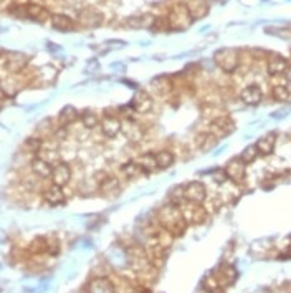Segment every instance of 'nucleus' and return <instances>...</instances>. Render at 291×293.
<instances>
[{
    "mask_svg": "<svg viewBox=\"0 0 291 293\" xmlns=\"http://www.w3.org/2000/svg\"><path fill=\"white\" fill-rule=\"evenodd\" d=\"M157 224L170 232L174 237H180L186 232L189 224L184 219V214L180 210V205L175 202L164 204L162 207L157 210Z\"/></svg>",
    "mask_w": 291,
    "mask_h": 293,
    "instance_id": "f257e3e1",
    "label": "nucleus"
},
{
    "mask_svg": "<svg viewBox=\"0 0 291 293\" xmlns=\"http://www.w3.org/2000/svg\"><path fill=\"white\" fill-rule=\"evenodd\" d=\"M191 22H192V14L189 5L182 2L174 4L172 10H170L167 15L169 28H186L187 25H191Z\"/></svg>",
    "mask_w": 291,
    "mask_h": 293,
    "instance_id": "f03ea898",
    "label": "nucleus"
},
{
    "mask_svg": "<svg viewBox=\"0 0 291 293\" xmlns=\"http://www.w3.org/2000/svg\"><path fill=\"white\" fill-rule=\"evenodd\" d=\"M213 60L220 70H224L225 73H233L240 68V55L237 50L233 48L219 50V52L215 53Z\"/></svg>",
    "mask_w": 291,
    "mask_h": 293,
    "instance_id": "7ed1b4c3",
    "label": "nucleus"
},
{
    "mask_svg": "<svg viewBox=\"0 0 291 293\" xmlns=\"http://www.w3.org/2000/svg\"><path fill=\"white\" fill-rule=\"evenodd\" d=\"M180 205V210L184 214V219L187 224H192V226H197V224H202L207 221L208 212L204 207V204H192L184 201Z\"/></svg>",
    "mask_w": 291,
    "mask_h": 293,
    "instance_id": "20e7f679",
    "label": "nucleus"
},
{
    "mask_svg": "<svg viewBox=\"0 0 291 293\" xmlns=\"http://www.w3.org/2000/svg\"><path fill=\"white\" fill-rule=\"evenodd\" d=\"M182 201L192 204H204L207 201V188L200 180H192L182 188Z\"/></svg>",
    "mask_w": 291,
    "mask_h": 293,
    "instance_id": "39448f33",
    "label": "nucleus"
},
{
    "mask_svg": "<svg viewBox=\"0 0 291 293\" xmlns=\"http://www.w3.org/2000/svg\"><path fill=\"white\" fill-rule=\"evenodd\" d=\"M208 134H212L213 138H225L230 133L235 131V123L230 116H217L208 123Z\"/></svg>",
    "mask_w": 291,
    "mask_h": 293,
    "instance_id": "423d86ee",
    "label": "nucleus"
},
{
    "mask_svg": "<svg viewBox=\"0 0 291 293\" xmlns=\"http://www.w3.org/2000/svg\"><path fill=\"white\" fill-rule=\"evenodd\" d=\"M153 108H154L153 96H151L149 93H144V91L136 93V95L132 96L131 104H129V109L136 115H148L153 111Z\"/></svg>",
    "mask_w": 291,
    "mask_h": 293,
    "instance_id": "0eeeda50",
    "label": "nucleus"
},
{
    "mask_svg": "<svg viewBox=\"0 0 291 293\" xmlns=\"http://www.w3.org/2000/svg\"><path fill=\"white\" fill-rule=\"evenodd\" d=\"M101 133H103L106 138H116L118 134H121L123 131V120L116 115H104L99 121Z\"/></svg>",
    "mask_w": 291,
    "mask_h": 293,
    "instance_id": "6e6552de",
    "label": "nucleus"
},
{
    "mask_svg": "<svg viewBox=\"0 0 291 293\" xmlns=\"http://www.w3.org/2000/svg\"><path fill=\"white\" fill-rule=\"evenodd\" d=\"M71 176H73V171H71V166L65 161H58L55 166H53V172H52V184H56L63 188V186H66L69 180H71Z\"/></svg>",
    "mask_w": 291,
    "mask_h": 293,
    "instance_id": "1a4fd4ad",
    "label": "nucleus"
},
{
    "mask_svg": "<svg viewBox=\"0 0 291 293\" xmlns=\"http://www.w3.org/2000/svg\"><path fill=\"white\" fill-rule=\"evenodd\" d=\"M98 189L104 197H115L121 192V180H119L118 176H110V174H107V176L101 179V182L98 184Z\"/></svg>",
    "mask_w": 291,
    "mask_h": 293,
    "instance_id": "9d476101",
    "label": "nucleus"
},
{
    "mask_svg": "<svg viewBox=\"0 0 291 293\" xmlns=\"http://www.w3.org/2000/svg\"><path fill=\"white\" fill-rule=\"evenodd\" d=\"M225 174L230 180H233V182H237V184L242 182L246 176V164L240 158L232 159V161H229V164L225 166Z\"/></svg>",
    "mask_w": 291,
    "mask_h": 293,
    "instance_id": "9b49d317",
    "label": "nucleus"
},
{
    "mask_svg": "<svg viewBox=\"0 0 291 293\" xmlns=\"http://www.w3.org/2000/svg\"><path fill=\"white\" fill-rule=\"evenodd\" d=\"M240 99H242L246 106H257L262 103L263 91L258 85H248L240 91Z\"/></svg>",
    "mask_w": 291,
    "mask_h": 293,
    "instance_id": "f8f14e48",
    "label": "nucleus"
},
{
    "mask_svg": "<svg viewBox=\"0 0 291 293\" xmlns=\"http://www.w3.org/2000/svg\"><path fill=\"white\" fill-rule=\"evenodd\" d=\"M288 68H289L288 60L283 58L281 55H278V53L270 55L268 60H267V70L271 77H280V75L288 71Z\"/></svg>",
    "mask_w": 291,
    "mask_h": 293,
    "instance_id": "ddd939ff",
    "label": "nucleus"
},
{
    "mask_svg": "<svg viewBox=\"0 0 291 293\" xmlns=\"http://www.w3.org/2000/svg\"><path fill=\"white\" fill-rule=\"evenodd\" d=\"M88 293H116V286L111 278L107 277H96L88 283Z\"/></svg>",
    "mask_w": 291,
    "mask_h": 293,
    "instance_id": "4468645a",
    "label": "nucleus"
},
{
    "mask_svg": "<svg viewBox=\"0 0 291 293\" xmlns=\"http://www.w3.org/2000/svg\"><path fill=\"white\" fill-rule=\"evenodd\" d=\"M42 196H43V199H45V202L50 205H60V204L65 202V199H66L63 188H60V186H56V184L47 186V188L43 189Z\"/></svg>",
    "mask_w": 291,
    "mask_h": 293,
    "instance_id": "2eb2a0df",
    "label": "nucleus"
},
{
    "mask_svg": "<svg viewBox=\"0 0 291 293\" xmlns=\"http://www.w3.org/2000/svg\"><path fill=\"white\" fill-rule=\"evenodd\" d=\"M30 169L33 172V176H37L39 179H50L53 172V164L43 158H35L30 163Z\"/></svg>",
    "mask_w": 291,
    "mask_h": 293,
    "instance_id": "dca6fc26",
    "label": "nucleus"
},
{
    "mask_svg": "<svg viewBox=\"0 0 291 293\" xmlns=\"http://www.w3.org/2000/svg\"><path fill=\"white\" fill-rule=\"evenodd\" d=\"M151 88L161 98H169L170 95H174V82H170L167 77L156 78L153 85H151Z\"/></svg>",
    "mask_w": 291,
    "mask_h": 293,
    "instance_id": "f3484780",
    "label": "nucleus"
},
{
    "mask_svg": "<svg viewBox=\"0 0 291 293\" xmlns=\"http://www.w3.org/2000/svg\"><path fill=\"white\" fill-rule=\"evenodd\" d=\"M22 10L28 18H33V20H39V22H45L50 17V12L40 4H27L23 5Z\"/></svg>",
    "mask_w": 291,
    "mask_h": 293,
    "instance_id": "a211bd4d",
    "label": "nucleus"
},
{
    "mask_svg": "<svg viewBox=\"0 0 291 293\" xmlns=\"http://www.w3.org/2000/svg\"><path fill=\"white\" fill-rule=\"evenodd\" d=\"M80 22H81V25H85L88 28H94L103 23V15L94 9H85L80 14Z\"/></svg>",
    "mask_w": 291,
    "mask_h": 293,
    "instance_id": "6ab92c4d",
    "label": "nucleus"
},
{
    "mask_svg": "<svg viewBox=\"0 0 291 293\" xmlns=\"http://www.w3.org/2000/svg\"><path fill=\"white\" fill-rule=\"evenodd\" d=\"M276 134L275 133H268L262 136L260 139L257 141V148H258V153L262 156H270L271 153L275 151V146H276Z\"/></svg>",
    "mask_w": 291,
    "mask_h": 293,
    "instance_id": "aec40b11",
    "label": "nucleus"
},
{
    "mask_svg": "<svg viewBox=\"0 0 291 293\" xmlns=\"http://www.w3.org/2000/svg\"><path fill=\"white\" fill-rule=\"evenodd\" d=\"M136 161H137V164L144 174H153L154 171L159 169V167H157L156 154H153V153H144V154L139 156Z\"/></svg>",
    "mask_w": 291,
    "mask_h": 293,
    "instance_id": "412c9836",
    "label": "nucleus"
},
{
    "mask_svg": "<svg viewBox=\"0 0 291 293\" xmlns=\"http://www.w3.org/2000/svg\"><path fill=\"white\" fill-rule=\"evenodd\" d=\"M215 278H217L219 285H232L237 278V272L232 265H222L215 273Z\"/></svg>",
    "mask_w": 291,
    "mask_h": 293,
    "instance_id": "4be33fe9",
    "label": "nucleus"
},
{
    "mask_svg": "<svg viewBox=\"0 0 291 293\" xmlns=\"http://www.w3.org/2000/svg\"><path fill=\"white\" fill-rule=\"evenodd\" d=\"M22 86H23L22 82L17 77H10V78H5L0 82V91L7 96H14L22 90Z\"/></svg>",
    "mask_w": 291,
    "mask_h": 293,
    "instance_id": "5701e85b",
    "label": "nucleus"
},
{
    "mask_svg": "<svg viewBox=\"0 0 291 293\" xmlns=\"http://www.w3.org/2000/svg\"><path fill=\"white\" fill-rule=\"evenodd\" d=\"M78 118H80V113H78L77 108H73V106H65L58 115V123H60V126L66 128V126H69V124L77 123Z\"/></svg>",
    "mask_w": 291,
    "mask_h": 293,
    "instance_id": "b1692460",
    "label": "nucleus"
},
{
    "mask_svg": "<svg viewBox=\"0 0 291 293\" xmlns=\"http://www.w3.org/2000/svg\"><path fill=\"white\" fill-rule=\"evenodd\" d=\"M119 171H121V174H123V177L124 179H136L139 174H142V171H141V167H139V164H137V161L136 159H129V161H126V163L119 167Z\"/></svg>",
    "mask_w": 291,
    "mask_h": 293,
    "instance_id": "393cba45",
    "label": "nucleus"
},
{
    "mask_svg": "<svg viewBox=\"0 0 291 293\" xmlns=\"http://www.w3.org/2000/svg\"><path fill=\"white\" fill-rule=\"evenodd\" d=\"M156 161L159 169H169V167L175 163V156L172 151H169V149H161L159 153H156Z\"/></svg>",
    "mask_w": 291,
    "mask_h": 293,
    "instance_id": "a878e982",
    "label": "nucleus"
},
{
    "mask_svg": "<svg viewBox=\"0 0 291 293\" xmlns=\"http://www.w3.org/2000/svg\"><path fill=\"white\" fill-rule=\"evenodd\" d=\"M52 25L56 30L66 32V30H71L75 27V22L65 14H55V15H52Z\"/></svg>",
    "mask_w": 291,
    "mask_h": 293,
    "instance_id": "bb28decb",
    "label": "nucleus"
},
{
    "mask_svg": "<svg viewBox=\"0 0 291 293\" xmlns=\"http://www.w3.org/2000/svg\"><path fill=\"white\" fill-rule=\"evenodd\" d=\"M25 65H27V57L22 53H15V55H10V57L7 58V70L9 71H22Z\"/></svg>",
    "mask_w": 291,
    "mask_h": 293,
    "instance_id": "cd10ccee",
    "label": "nucleus"
},
{
    "mask_svg": "<svg viewBox=\"0 0 291 293\" xmlns=\"http://www.w3.org/2000/svg\"><path fill=\"white\" fill-rule=\"evenodd\" d=\"M271 95L280 103H291V86L288 85H276L271 90Z\"/></svg>",
    "mask_w": 291,
    "mask_h": 293,
    "instance_id": "c85d7f7f",
    "label": "nucleus"
},
{
    "mask_svg": "<svg viewBox=\"0 0 291 293\" xmlns=\"http://www.w3.org/2000/svg\"><path fill=\"white\" fill-rule=\"evenodd\" d=\"M28 252L31 255L48 253V239L47 237H37V239L31 240V244L28 245Z\"/></svg>",
    "mask_w": 291,
    "mask_h": 293,
    "instance_id": "c756f323",
    "label": "nucleus"
},
{
    "mask_svg": "<svg viewBox=\"0 0 291 293\" xmlns=\"http://www.w3.org/2000/svg\"><path fill=\"white\" fill-rule=\"evenodd\" d=\"M258 156H260V153H258L257 144H250L242 151V154H240V159H242L245 164H251V163H255Z\"/></svg>",
    "mask_w": 291,
    "mask_h": 293,
    "instance_id": "7c9ffc66",
    "label": "nucleus"
},
{
    "mask_svg": "<svg viewBox=\"0 0 291 293\" xmlns=\"http://www.w3.org/2000/svg\"><path fill=\"white\" fill-rule=\"evenodd\" d=\"M99 121L101 118H98V115L93 113V111H85V113L81 115V124H83L86 129H94L96 126H99Z\"/></svg>",
    "mask_w": 291,
    "mask_h": 293,
    "instance_id": "2f4dec72",
    "label": "nucleus"
},
{
    "mask_svg": "<svg viewBox=\"0 0 291 293\" xmlns=\"http://www.w3.org/2000/svg\"><path fill=\"white\" fill-rule=\"evenodd\" d=\"M28 151H42V146H43V141L40 138H30L25 142Z\"/></svg>",
    "mask_w": 291,
    "mask_h": 293,
    "instance_id": "473e14b6",
    "label": "nucleus"
},
{
    "mask_svg": "<svg viewBox=\"0 0 291 293\" xmlns=\"http://www.w3.org/2000/svg\"><path fill=\"white\" fill-rule=\"evenodd\" d=\"M60 242L56 239H48V255H58Z\"/></svg>",
    "mask_w": 291,
    "mask_h": 293,
    "instance_id": "72a5a7b5",
    "label": "nucleus"
},
{
    "mask_svg": "<svg viewBox=\"0 0 291 293\" xmlns=\"http://www.w3.org/2000/svg\"><path fill=\"white\" fill-rule=\"evenodd\" d=\"M227 179H229V177H227L225 169H217V171L213 172V180H215V182H219V184H224Z\"/></svg>",
    "mask_w": 291,
    "mask_h": 293,
    "instance_id": "f704fd0d",
    "label": "nucleus"
}]
</instances>
